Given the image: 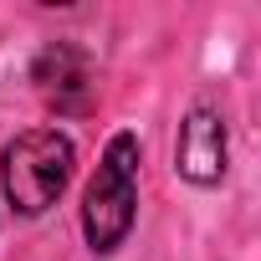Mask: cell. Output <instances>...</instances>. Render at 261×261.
Segmentation results:
<instances>
[{
	"mask_svg": "<svg viewBox=\"0 0 261 261\" xmlns=\"http://www.w3.org/2000/svg\"><path fill=\"white\" fill-rule=\"evenodd\" d=\"M139 164H144V144L139 134H113L102 159H97V174L87 179V195H82V236L97 256H113L128 230H134V215H139Z\"/></svg>",
	"mask_w": 261,
	"mask_h": 261,
	"instance_id": "1",
	"label": "cell"
},
{
	"mask_svg": "<svg viewBox=\"0 0 261 261\" xmlns=\"http://www.w3.org/2000/svg\"><path fill=\"white\" fill-rule=\"evenodd\" d=\"M72 169H77V149L57 128L16 134L0 149V190L16 215H46L72 185Z\"/></svg>",
	"mask_w": 261,
	"mask_h": 261,
	"instance_id": "2",
	"label": "cell"
},
{
	"mask_svg": "<svg viewBox=\"0 0 261 261\" xmlns=\"http://www.w3.org/2000/svg\"><path fill=\"white\" fill-rule=\"evenodd\" d=\"M31 82L41 92L46 108L57 113H87L92 108V62L77 51V46H46L31 67Z\"/></svg>",
	"mask_w": 261,
	"mask_h": 261,
	"instance_id": "4",
	"label": "cell"
},
{
	"mask_svg": "<svg viewBox=\"0 0 261 261\" xmlns=\"http://www.w3.org/2000/svg\"><path fill=\"white\" fill-rule=\"evenodd\" d=\"M174 169H179L190 185H200V190H210V185L225 179V118H220L210 102H195L190 118L179 123Z\"/></svg>",
	"mask_w": 261,
	"mask_h": 261,
	"instance_id": "3",
	"label": "cell"
}]
</instances>
